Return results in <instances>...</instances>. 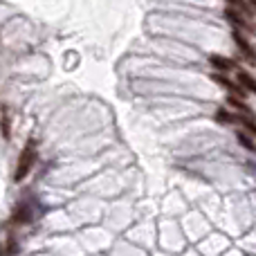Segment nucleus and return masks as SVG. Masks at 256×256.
Instances as JSON below:
<instances>
[{
    "mask_svg": "<svg viewBox=\"0 0 256 256\" xmlns=\"http://www.w3.org/2000/svg\"><path fill=\"white\" fill-rule=\"evenodd\" d=\"M36 158H38V153H36V144L32 142L30 146H25L20 153V158H18V166H16V173H14V180L20 182L27 178V173L32 171V166H34Z\"/></svg>",
    "mask_w": 256,
    "mask_h": 256,
    "instance_id": "1",
    "label": "nucleus"
},
{
    "mask_svg": "<svg viewBox=\"0 0 256 256\" xmlns=\"http://www.w3.org/2000/svg\"><path fill=\"white\" fill-rule=\"evenodd\" d=\"M34 220V209H32L30 202H20L16 204V209H14L12 214V222L14 225H27V222Z\"/></svg>",
    "mask_w": 256,
    "mask_h": 256,
    "instance_id": "2",
    "label": "nucleus"
},
{
    "mask_svg": "<svg viewBox=\"0 0 256 256\" xmlns=\"http://www.w3.org/2000/svg\"><path fill=\"white\" fill-rule=\"evenodd\" d=\"M234 40H236V45L240 48V52L248 56V61L250 63H256V54H254V50H252V45L248 43V38H245L240 32H234Z\"/></svg>",
    "mask_w": 256,
    "mask_h": 256,
    "instance_id": "3",
    "label": "nucleus"
},
{
    "mask_svg": "<svg viewBox=\"0 0 256 256\" xmlns=\"http://www.w3.org/2000/svg\"><path fill=\"white\" fill-rule=\"evenodd\" d=\"M238 84L243 86V88H248L250 92L256 94V79H254L252 74H248V72H240V74H238Z\"/></svg>",
    "mask_w": 256,
    "mask_h": 256,
    "instance_id": "4",
    "label": "nucleus"
},
{
    "mask_svg": "<svg viewBox=\"0 0 256 256\" xmlns=\"http://www.w3.org/2000/svg\"><path fill=\"white\" fill-rule=\"evenodd\" d=\"M212 63L218 68V70H222V72H230V70H234V61H230V58H222V56H212Z\"/></svg>",
    "mask_w": 256,
    "mask_h": 256,
    "instance_id": "5",
    "label": "nucleus"
},
{
    "mask_svg": "<svg viewBox=\"0 0 256 256\" xmlns=\"http://www.w3.org/2000/svg\"><path fill=\"white\" fill-rule=\"evenodd\" d=\"M232 7H238L240 12H248V14H256V2H234Z\"/></svg>",
    "mask_w": 256,
    "mask_h": 256,
    "instance_id": "6",
    "label": "nucleus"
},
{
    "mask_svg": "<svg viewBox=\"0 0 256 256\" xmlns=\"http://www.w3.org/2000/svg\"><path fill=\"white\" fill-rule=\"evenodd\" d=\"M238 142H240V144H243L248 150H252V153H256V144H252V140H250V137L245 135V132H238Z\"/></svg>",
    "mask_w": 256,
    "mask_h": 256,
    "instance_id": "7",
    "label": "nucleus"
},
{
    "mask_svg": "<svg viewBox=\"0 0 256 256\" xmlns=\"http://www.w3.org/2000/svg\"><path fill=\"white\" fill-rule=\"evenodd\" d=\"M18 252V245H16V240H9V243H7V250H4V256H14V254H16Z\"/></svg>",
    "mask_w": 256,
    "mask_h": 256,
    "instance_id": "8",
    "label": "nucleus"
},
{
    "mask_svg": "<svg viewBox=\"0 0 256 256\" xmlns=\"http://www.w3.org/2000/svg\"><path fill=\"white\" fill-rule=\"evenodd\" d=\"M2 137H9V117H7V112L2 115Z\"/></svg>",
    "mask_w": 256,
    "mask_h": 256,
    "instance_id": "9",
    "label": "nucleus"
},
{
    "mask_svg": "<svg viewBox=\"0 0 256 256\" xmlns=\"http://www.w3.org/2000/svg\"><path fill=\"white\" fill-rule=\"evenodd\" d=\"M254 32H256V30H254Z\"/></svg>",
    "mask_w": 256,
    "mask_h": 256,
    "instance_id": "10",
    "label": "nucleus"
}]
</instances>
